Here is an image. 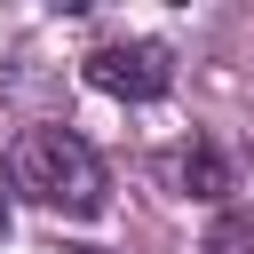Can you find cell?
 Wrapping results in <instances>:
<instances>
[{"label": "cell", "mask_w": 254, "mask_h": 254, "mask_svg": "<svg viewBox=\"0 0 254 254\" xmlns=\"http://www.w3.org/2000/svg\"><path fill=\"white\" fill-rule=\"evenodd\" d=\"M198 254H254V222L246 214H214V230H206Z\"/></svg>", "instance_id": "obj_4"}, {"label": "cell", "mask_w": 254, "mask_h": 254, "mask_svg": "<svg viewBox=\"0 0 254 254\" xmlns=\"http://www.w3.org/2000/svg\"><path fill=\"white\" fill-rule=\"evenodd\" d=\"M87 79L103 87V95H127V103H151V95H167V48H151V40H127V48H95L87 56Z\"/></svg>", "instance_id": "obj_2"}, {"label": "cell", "mask_w": 254, "mask_h": 254, "mask_svg": "<svg viewBox=\"0 0 254 254\" xmlns=\"http://www.w3.org/2000/svg\"><path fill=\"white\" fill-rule=\"evenodd\" d=\"M183 183H190L198 198H222V190H230V167H222V159L198 143V151H183Z\"/></svg>", "instance_id": "obj_3"}, {"label": "cell", "mask_w": 254, "mask_h": 254, "mask_svg": "<svg viewBox=\"0 0 254 254\" xmlns=\"http://www.w3.org/2000/svg\"><path fill=\"white\" fill-rule=\"evenodd\" d=\"M8 183L56 214H103V159L71 127H32L8 159Z\"/></svg>", "instance_id": "obj_1"}, {"label": "cell", "mask_w": 254, "mask_h": 254, "mask_svg": "<svg viewBox=\"0 0 254 254\" xmlns=\"http://www.w3.org/2000/svg\"><path fill=\"white\" fill-rule=\"evenodd\" d=\"M64 254H103V246H64Z\"/></svg>", "instance_id": "obj_5"}]
</instances>
